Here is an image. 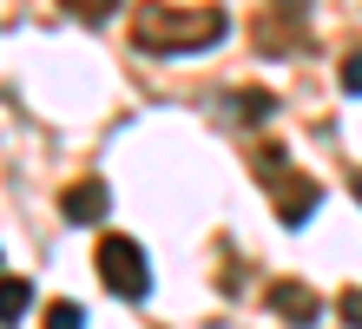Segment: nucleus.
<instances>
[{
  "mask_svg": "<svg viewBox=\"0 0 362 329\" xmlns=\"http://www.w3.org/2000/svg\"><path fill=\"white\" fill-rule=\"evenodd\" d=\"M230 33V13L224 7H165V0H145V7L132 13V47L152 53V59H172V53H211L218 40Z\"/></svg>",
  "mask_w": 362,
  "mask_h": 329,
  "instance_id": "nucleus-1",
  "label": "nucleus"
},
{
  "mask_svg": "<svg viewBox=\"0 0 362 329\" xmlns=\"http://www.w3.org/2000/svg\"><path fill=\"white\" fill-rule=\"evenodd\" d=\"M257 178L270 185L276 217H284V224H310V217H316V197H323V185L303 178V171H290V165H284V145H257Z\"/></svg>",
  "mask_w": 362,
  "mask_h": 329,
  "instance_id": "nucleus-2",
  "label": "nucleus"
},
{
  "mask_svg": "<svg viewBox=\"0 0 362 329\" xmlns=\"http://www.w3.org/2000/svg\"><path fill=\"white\" fill-rule=\"evenodd\" d=\"M99 283L112 296H125V303H139V296H152V263H145V250H139V237H99Z\"/></svg>",
  "mask_w": 362,
  "mask_h": 329,
  "instance_id": "nucleus-3",
  "label": "nucleus"
},
{
  "mask_svg": "<svg viewBox=\"0 0 362 329\" xmlns=\"http://www.w3.org/2000/svg\"><path fill=\"white\" fill-rule=\"evenodd\" d=\"M264 303H270V316L290 323V329H310L316 316H323V296H316L310 283H296V277H276L270 290H264Z\"/></svg>",
  "mask_w": 362,
  "mask_h": 329,
  "instance_id": "nucleus-4",
  "label": "nucleus"
},
{
  "mask_svg": "<svg viewBox=\"0 0 362 329\" xmlns=\"http://www.w3.org/2000/svg\"><path fill=\"white\" fill-rule=\"evenodd\" d=\"M59 217H66V224H99V217H105V185L99 178L66 185V191H59Z\"/></svg>",
  "mask_w": 362,
  "mask_h": 329,
  "instance_id": "nucleus-5",
  "label": "nucleus"
},
{
  "mask_svg": "<svg viewBox=\"0 0 362 329\" xmlns=\"http://www.w3.org/2000/svg\"><path fill=\"white\" fill-rule=\"evenodd\" d=\"M27 310H33V283L27 277H0V329H13Z\"/></svg>",
  "mask_w": 362,
  "mask_h": 329,
  "instance_id": "nucleus-6",
  "label": "nucleus"
},
{
  "mask_svg": "<svg viewBox=\"0 0 362 329\" xmlns=\"http://www.w3.org/2000/svg\"><path fill=\"white\" fill-rule=\"evenodd\" d=\"M270 112H276V99L264 93V86H250V93H238V119H244V125H264Z\"/></svg>",
  "mask_w": 362,
  "mask_h": 329,
  "instance_id": "nucleus-7",
  "label": "nucleus"
},
{
  "mask_svg": "<svg viewBox=\"0 0 362 329\" xmlns=\"http://www.w3.org/2000/svg\"><path fill=\"white\" fill-rule=\"evenodd\" d=\"M73 20H86V27H99V20H112L119 13V0H59Z\"/></svg>",
  "mask_w": 362,
  "mask_h": 329,
  "instance_id": "nucleus-8",
  "label": "nucleus"
},
{
  "mask_svg": "<svg viewBox=\"0 0 362 329\" xmlns=\"http://www.w3.org/2000/svg\"><path fill=\"white\" fill-rule=\"evenodd\" d=\"M40 329H86V310L59 296V303H47V323H40Z\"/></svg>",
  "mask_w": 362,
  "mask_h": 329,
  "instance_id": "nucleus-9",
  "label": "nucleus"
},
{
  "mask_svg": "<svg viewBox=\"0 0 362 329\" xmlns=\"http://www.w3.org/2000/svg\"><path fill=\"white\" fill-rule=\"evenodd\" d=\"M336 79H343V93H349V99H362V47H349V53H343Z\"/></svg>",
  "mask_w": 362,
  "mask_h": 329,
  "instance_id": "nucleus-10",
  "label": "nucleus"
},
{
  "mask_svg": "<svg viewBox=\"0 0 362 329\" xmlns=\"http://www.w3.org/2000/svg\"><path fill=\"white\" fill-rule=\"evenodd\" d=\"M336 316H343L349 329H362V290H343V296H336Z\"/></svg>",
  "mask_w": 362,
  "mask_h": 329,
  "instance_id": "nucleus-11",
  "label": "nucleus"
},
{
  "mask_svg": "<svg viewBox=\"0 0 362 329\" xmlns=\"http://www.w3.org/2000/svg\"><path fill=\"white\" fill-rule=\"evenodd\" d=\"M270 7H276V13H303L310 0H270Z\"/></svg>",
  "mask_w": 362,
  "mask_h": 329,
  "instance_id": "nucleus-12",
  "label": "nucleus"
},
{
  "mask_svg": "<svg viewBox=\"0 0 362 329\" xmlns=\"http://www.w3.org/2000/svg\"><path fill=\"white\" fill-rule=\"evenodd\" d=\"M356 197H362V171H356Z\"/></svg>",
  "mask_w": 362,
  "mask_h": 329,
  "instance_id": "nucleus-13",
  "label": "nucleus"
}]
</instances>
